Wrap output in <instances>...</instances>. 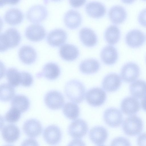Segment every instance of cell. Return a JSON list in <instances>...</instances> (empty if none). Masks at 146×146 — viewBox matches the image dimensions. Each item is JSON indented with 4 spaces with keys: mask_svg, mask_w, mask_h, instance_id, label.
<instances>
[{
    "mask_svg": "<svg viewBox=\"0 0 146 146\" xmlns=\"http://www.w3.org/2000/svg\"><path fill=\"white\" fill-rule=\"evenodd\" d=\"M3 146H13L12 145H5Z\"/></svg>",
    "mask_w": 146,
    "mask_h": 146,
    "instance_id": "obj_44",
    "label": "cell"
},
{
    "mask_svg": "<svg viewBox=\"0 0 146 146\" xmlns=\"http://www.w3.org/2000/svg\"><path fill=\"white\" fill-rule=\"evenodd\" d=\"M100 57L102 61L105 64L108 65H112L117 59L118 52L115 47L111 45H108L102 50Z\"/></svg>",
    "mask_w": 146,
    "mask_h": 146,
    "instance_id": "obj_21",
    "label": "cell"
},
{
    "mask_svg": "<svg viewBox=\"0 0 146 146\" xmlns=\"http://www.w3.org/2000/svg\"><path fill=\"white\" fill-rule=\"evenodd\" d=\"M86 12L91 17L98 18L103 16L106 12V8L103 4L93 1L88 3L85 6Z\"/></svg>",
    "mask_w": 146,
    "mask_h": 146,
    "instance_id": "obj_26",
    "label": "cell"
},
{
    "mask_svg": "<svg viewBox=\"0 0 146 146\" xmlns=\"http://www.w3.org/2000/svg\"><path fill=\"white\" fill-rule=\"evenodd\" d=\"M46 34L43 26L38 23L30 25L26 28L25 35L27 38L33 41H38L43 39Z\"/></svg>",
    "mask_w": 146,
    "mask_h": 146,
    "instance_id": "obj_11",
    "label": "cell"
},
{
    "mask_svg": "<svg viewBox=\"0 0 146 146\" xmlns=\"http://www.w3.org/2000/svg\"><path fill=\"white\" fill-rule=\"evenodd\" d=\"M67 37L66 32L61 28H56L48 33L46 40L50 45L54 46H59L66 41Z\"/></svg>",
    "mask_w": 146,
    "mask_h": 146,
    "instance_id": "obj_12",
    "label": "cell"
},
{
    "mask_svg": "<svg viewBox=\"0 0 146 146\" xmlns=\"http://www.w3.org/2000/svg\"><path fill=\"white\" fill-rule=\"evenodd\" d=\"M21 72V84L22 86L28 87L31 86L33 82L32 75L28 72L22 71Z\"/></svg>",
    "mask_w": 146,
    "mask_h": 146,
    "instance_id": "obj_36",
    "label": "cell"
},
{
    "mask_svg": "<svg viewBox=\"0 0 146 146\" xmlns=\"http://www.w3.org/2000/svg\"><path fill=\"white\" fill-rule=\"evenodd\" d=\"M121 84L120 76L117 74L111 73L107 74L102 82L103 89L108 92H114L117 90Z\"/></svg>",
    "mask_w": 146,
    "mask_h": 146,
    "instance_id": "obj_16",
    "label": "cell"
},
{
    "mask_svg": "<svg viewBox=\"0 0 146 146\" xmlns=\"http://www.w3.org/2000/svg\"><path fill=\"white\" fill-rule=\"evenodd\" d=\"M106 129L101 126H96L92 128L89 132V137L95 144L100 145L104 143L108 138Z\"/></svg>",
    "mask_w": 146,
    "mask_h": 146,
    "instance_id": "obj_20",
    "label": "cell"
},
{
    "mask_svg": "<svg viewBox=\"0 0 146 146\" xmlns=\"http://www.w3.org/2000/svg\"><path fill=\"white\" fill-rule=\"evenodd\" d=\"M62 133L60 128L55 125L47 127L44 129L43 137L46 143L50 145L58 144L62 138Z\"/></svg>",
    "mask_w": 146,
    "mask_h": 146,
    "instance_id": "obj_10",
    "label": "cell"
},
{
    "mask_svg": "<svg viewBox=\"0 0 146 146\" xmlns=\"http://www.w3.org/2000/svg\"><path fill=\"white\" fill-rule=\"evenodd\" d=\"M23 17V13L21 10L17 8L12 7L5 12L4 19L7 23L13 25L21 23Z\"/></svg>",
    "mask_w": 146,
    "mask_h": 146,
    "instance_id": "obj_27",
    "label": "cell"
},
{
    "mask_svg": "<svg viewBox=\"0 0 146 146\" xmlns=\"http://www.w3.org/2000/svg\"><path fill=\"white\" fill-rule=\"evenodd\" d=\"M140 74V69L136 63L129 62L123 65L121 71V76L125 82L130 83L136 80Z\"/></svg>",
    "mask_w": 146,
    "mask_h": 146,
    "instance_id": "obj_5",
    "label": "cell"
},
{
    "mask_svg": "<svg viewBox=\"0 0 146 146\" xmlns=\"http://www.w3.org/2000/svg\"><path fill=\"white\" fill-rule=\"evenodd\" d=\"M137 142L138 146H146V133H142L138 136Z\"/></svg>",
    "mask_w": 146,
    "mask_h": 146,
    "instance_id": "obj_40",
    "label": "cell"
},
{
    "mask_svg": "<svg viewBox=\"0 0 146 146\" xmlns=\"http://www.w3.org/2000/svg\"><path fill=\"white\" fill-rule=\"evenodd\" d=\"M24 132L28 137H36L41 133L42 127L40 122L36 119H31L26 121L23 127Z\"/></svg>",
    "mask_w": 146,
    "mask_h": 146,
    "instance_id": "obj_15",
    "label": "cell"
},
{
    "mask_svg": "<svg viewBox=\"0 0 146 146\" xmlns=\"http://www.w3.org/2000/svg\"><path fill=\"white\" fill-rule=\"evenodd\" d=\"M6 76L9 84L13 87H17L21 84V72L14 68H8L6 72Z\"/></svg>",
    "mask_w": 146,
    "mask_h": 146,
    "instance_id": "obj_33",
    "label": "cell"
},
{
    "mask_svg": "<svg viewBox=\"0 0 146 146\" xmlns=\"http://www.w3.org/2000/svg\"><path fill=\"white\" fill-rule=\"evenodd\" d=\"M21 38L20 34L15 28L10 27L0 35V51H3L9 48L17 46Z\"/></svg>",
    "mask_w": 146,
    "mask_h": 146,
    "instance_id": "obj_2",
    "label": "cell"
},
{
    "mask_svg": "<svg viewBox=\"0 0 146 146\" xmlns=\"http://www.w3.org/2000/svg\"><path fill=\"white\" fill-rule=\"evenodd\" d=\"M121 107L123 113L131 116L136 114L139 111L140 104L136 98L133 97H128L122 100Z\"/></svg>",
    "mask_w": 146,
    "mask_h": 146,
    "instance_id": "obj_14",
    "label": "cell"
},
{
    "mask_svg": "<svg viewBox=\"0 0 146 146\" xmlns=\"http://www.w3.org/2000/svg\"><path fill=\"white\" fill-rule=\"evenodd\" d=\"M60 70L58 65L53 62H49L44 66L41 73L37 74L38 77L43 76L49 80H54L60 76Z\"/></svg>",
    "mask_w": 146,
    "mask_h": 146,
    "instance_id": "obj_19",
    "label": "cell"
},
{
    "mask_svg": "<svg viewBox=\"0 0 146 146\" xmlns=\"http://www.w3.org/2000/svg\"><path fill=\"white\" fill-rule=\"evenodd\" d=\"M129 89L133 97L141 99L146 96V82L144 80H138L133 82L130 85Z\"/></svg>",
    "mask_w": 146,
    "mask_h": 146,
    "instance_id": "obj_28",
    "label": "cell"
},
{
    "mask_svg": "<svg viewBox=\"0 0 146 146\" xmlns=\"http://www.w3.org/2000/svg\"><path fill=\"white\" fill-rule=\"evenodd\" d=\"M1 133L4 140L8 143H11L18 139L20 135V131L16 125L9 124L3 128Z\"/></svg>",
    "mask_w": 146,
    "mask_h": 146,
    "instance_id": "obj_22",
    "label": "cell"
},
{
    "mask_svg": "<svg viewBox=\"0 0 146 146\" xmlns=\"http://www.w3.org/2000/svg\"><path fill=\"white\" fill-rule=\"evenodd\" d=\"M108 15L111 21L115 24L122 23L127 17V13L125 9L120 5L112 6L109 10Z\"/></svg>",
    "mask_w": 146,
    "mask_h": 146,
    "instance_id": "obj_23",
    "label": "cell"
},
{
    "mask_svg": "<svg viewBox=\"0 0 146 146\" xmlns=\"http://www.w3.org/2000/svg\"><path fill=\"white\" fill-rule=\"evenodd\" d=\"M79 36L82 42L86 46L92 47L96 44L98 39L96 34L90 28H81L79 32Z\"/></svg>",
    "mask_w": 146,
    "mask_h": 146,
    "instance_id": "obj_24",
    "label": "cell"
},
{
    "mask_svg": "<svg viewBox=\"0 0 146 146\" xmlns=\"http://www.w3.org/2000/svg\"><path fill=\"white\" fill-rule=\"evenodd\" d=\"M63 112L65 116L71 120L76 119L79 116L80 110L78 106L76 104L68 102L64 105Z\"/></svg>",
    "mask_w": 146,
    "mask_h": 146,
    "instance_id": "obj_32",
    "label": "cell"
},
{
    "mask_svg": "<svg viewBox=\"0 0 146 146\" xmlns=\"http://www.w3.org/2000/svg\"><path fill=\"white\" fill-rule=\"evenodd\" d=\"M123 130L126 135L135 136L140 134L142 131L143 124L141 119L133 115L126 118L122 125Z\"/></svg>",
    "mask_w": 146,
    "mask_h": 146,
    "instance_id": "obj_3",
    "label": "cell"
},
{
    "mask_svg": "<svg viewBox=\"0 0 146 146\" xmlns=\"http://www.w3.org/2000/svg\"><path fill=\"white\" fill-rule=\"evenodd\" d=\"M21 113L18 110L12 107L6 113L5 119L7 122L13 123L17 122L20 118Z\"/></svg>",
    "mask_w": 146,
    "mask_h": 146,
    "instance_id": "obj_35",
    "label": "cell"
},
{
    "mask_svg": "<svg viewBox=\"0 0 146 146\" xmlns=\"http://www.w3.org/2000/svg\"><path fill=\"white\" fill-rule=\"evenodd\" d=\"M21 146H39L37 142L35 139L28 138L25 140L21 143Z\"/></svg>",
    "mask_w": 146,
    "mask_h": 146,
    "instance_id": "obj_39",
    "label": "cell"
},
{
    "mask_svg": "<svg viewBox=\"0 0 146 146\" xmlns=\"http://www.w3.org/2000/svg\"><path fill=\"white\" fill-rule=\"evenodd\" d=\"M44 101L48 108L54 110L61 108L64 103L62 94L56 90H52L47 92L45 96Z\"/></svg>",
    "mask_w": 146,
    "mask_h": 146,
    "instance_id": "obj_7",
    "label": "cell"
},
{
    "mask_svg": "<svg viewBox=\"0 0 146 146\" xmlns=\"http://www.w3.org/2000/svg\"><path fill=\"white\" fill-rule=\"evenodd\" d=\"M103 117L106 124L112 127L119 126L123 120V115L121 111L113 108H109L105 111Z\"/></svg>",
    "mask_w": 146,
    "mask_h": 146,
    "instance_id": "obj_9",
    "label": "cell"
},
{
    "mask_svg": "<svg viewBox=\"0 0 146 146\" xmlns=\"http://www.w3.org/2000/svg\"><path fill=\"white\" fill-rule=\"evenodd\" d=\"M106 98L105 92L102 88L95 87L88 90L86 95L87 103L94 107L99 106L105 102Z\"/></svg>",
    "mask_w": 146,
    "mask_h": 146,
    "instance_id": "obj_4",
    "label": "cell"
},
{
    "mask_svg": "<svg viewBox=\"0 0 146 146\" xmlns=\"http://www.w3.org/2000/svg\"><path fill=\"white\" fill-rule=\"evenodd\" d=\"M110 146H131V145L129 141L127 138L118 137L112 141Z\"/></svg>",
    "mask_w": 146,
    "mask_h": 146,
    "instance_id": "obj_37",
    "label": "cell"
},
{
    "mask_svg": "<svg viewBox=\"0 0 146 146\" xmlns=\"http://www.w3.org/2000/svg\"><path fill=\"white\" fill-rule=\"evenodd\" d=\"M141 104L142 108L146 111V96L142 99Z\"/></svg>",
    "mask_w": 146,
    "mask_h": 146,
    "instance_id": "obj_43",
    "label": "cell"
},
{
    "mask_svg": "<svg viewBox=\"0 0 146 146\" xmlns=\"http://www.w3.org/2000/svg\"><path fill=\"white\" fill-rule=\"evenodd\" d=\"M100 68V64L96 59H87L82 61L80 64L79 68L82 73L86 74L94 73L97 72Z\"/></svg>",
    "mask_w": 146,
    "mask_h": 146,
    "instance_id": "obj_29",
    "label": "cell"
},
{
    "mask_svg": "<svg viewBox=\"0 0 146 146\" xmlns=\"http://www.w3.org/2000/svg\"><path fill=\"white\" fill-rule=\"evenodd\" d=\"M86 0H70L69 3L70 5L75 7H80L84 5L86 2Z\"/></svg>",
    "mask_w": 146,
    "mask_h": 146,
    "instance_id": "obj_42",
    "label": "cell"
},
{
    "mask_svg": "<svg viewBox=\"0 0 146 146\" xmlns=\"http://www.w3.org/2000/svg\"><path fill=\"white\" fill-rule=\"evenodd\" d=\"M88 128L86 122L78 119L72 121L68 128V132L73 138L80 139L84 136L88 131Z\"/></svg>",
    "mask_w": 146,
    "mask_h": 146,
    "instance_id": "obj_8",
    "label": "cell"
},
{
    "mask_svg": "<svg viewBox=\"0 0 146 146\" xmlns=\"http://www.w3.org/2000/svg\"></svg>",
    "mask_w": 146,
    "mask_h": 146,
    "instance_id": "obj_46",
    "label": "cell"
},
{
    "mask_svg": "<svg viewBox=\"0 0 146 146\" xmlns=\"http://www.w3.org/2000/svg\"><path fill=\"white\" fill-rule=\"evenodd\" d=\"M67 146H86L85 143L81 139H75L72 140Z\"/></svg>",
    "mask_w": 146,
    "mask_h": 146,
    "instance_id": "obj_41",
    "label": "cell"
},
{
    "mask_svg": "<svg viewBox=\"0 0 146 146\" xmlns=\"http://www.w3.org/2000/svg\"><path fill=\"white\" fill-rule=\"evenodd\" d=\"M98 146H105L103 145H98Z\"/></svg>",
    "mask_w": 146,
    "mask_h": 146,
    "instance_id": "obj_45",
    "label": "cell"
},
{
    "mask_svg": "<svg viewBox=\"0 0 146 146\" xmlns=\"http://www.w3.org/2000/svg\"><path fill=\"white\" fill-rule=\"evenodd\" d=\"M11 107L16 109L21 113L28 110L30 105L29 99L25 96L17 94L13 98L11 102Z\"/></svg>",
    "mask_w": 146,
    "mask_h": 146,
    "instance_id": "obj_30",
    "label": "cell"
},
{
    "mask_svg": "<svg viewBox=\"0 0 146 146\" xmlns=\"http://www.w3.org/2000/svg\"><path fill=\"white\" fill-rule=\"evenodd\" d=\"M138 21L141 25L146 27V8L140 12L138 16Z\"/></svg>",
    "mask_w": 146,
    "mask_h": 146,
    "instance_id": "obj_38",
    "label": "cell"
},
{
    "mask_svg": "<svg viewBox=\"0 0 146 146\" xmlns=\"http://www.w3.org/2000/svg\"><path fill=\"white\" fill-rule=\"evenodd\" d=\"M15 94L14 88L9 84L4 83L1 85V101L4 102H8L14 97Z\"/></svg>",
    "mask_w": 146,
    "mask_h": 146,
    "instance_id": "obj_34",
    "label": "cell"
},
{
    "mask_svg": "<svg viewBox=\"0 0 146 146\" xmlns=\"http://www.w3.org/2000/svg\"><path fill=\"white\" fill-rule=\"evenodd\" d=\"M19 59L24 63L30 64L34 62L37 57L35 49L32 46L28 45L22 46L18 52Z\"/></svg>",
    "mask_w": 146,
    "mask_h": 146,
    "instance_id": "obj_17",
    "label": "cell"
},
{
    "mask_svg": "<svg viewBox=\"0 0 146 146\" xmlns=\"http://www.w3.org/2000/svg\"><path fill=\"white\" fill-rule=\"evenodd\" d=\"M121 35L119 27L114 25L109 26L104 32V37L106 41L110 44H114L119 40Z\"/></svg>",
    "mask_w": 146,
    "mask_h": 146,
    "instance_id": "obj_31",
    "label": "cell"
},
{
    "mask_svg": "<svg viewBox=\"0 0 146 146\" xmlns=\"http://www.w3.org/2000/svg\"><path fill=\"white\" fill-rule=\"evenodd\" d=\"M64 21L66 25L68 28L75 29L80 25L82 17L80 13L77 11L73 9L68 10L65 13Z\"/></svg>",
    "mask_w": 146,
    "mask_h": 146,
    "instance_id": "obj_18",
    "label": "cell"
},
{
    "mask_svg": "<svg viewBox=\"0 0 146 146\" xmlns=\"http://www.w3.org/2000/svg\"><path fill=\"white\" fill-rule=\"evenodd\" d=\"M48 14L47 9L41 4L33 5L30 7L26 13L28 19L32 22H39L44 20Z\"/></svg>",
    "mask_w": 146,
    "mask_h": 146,
    "instance_id": "obj_6",
    "label": "cell"
},
{
    "mask_svg": "<svg viewBox=\"0 0 146 146\" xmlns=\"http://www.w3.org/2000/svg\"><path fill=\"white\" fill-rule=\"evenodd\" d=\"M59 53L60 57L64 60L71 61L76 59L78 56L79 52L75 45L68 43L65 44L60 47Z\"/></svg>",
    "mask_w": 146,
    "mask_h": 146,
    "instance_id": "obj_25",
    "label": "cell"
},
{
    "mask_svg": "<svg viewBox=\"0 0 146 146\" xmlns=\"http://www.w3.org/2000/svg\"><path fill=\"white\" fill-rule=\"evenodd\" d=\"M64 91L68 98L74 102L79 104L84 99L85 87L78 80H72L68 82L65 85Z\"/></svg>",
    "mask_w": 146,
    "mask_h": 146,
    "instance_id": "obj_1",
    "label": "cell"
},
{
    "mask_svg": "<svg viewBox=\"0 0 146 146\" xmlns=\"http://www.w3.org/2000/svg\"><path fill=\"white\" fill-rule=\"evenodd\" d=\"M145 37L144 33L137 29L128 31L125 36V41L127 44L133 48L138 47L144 43Z\"/></svg>",
    "mask_w": 146,
    "mask_h": 146,
    "instance_id": "obj_13",
    "label": "cell"
}]
</instances>
